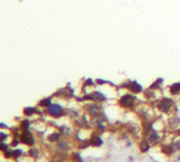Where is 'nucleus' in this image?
I'll return each instance as SVG.
<instances>
[{
  "label": "nucleus",
  "mask_w": 180,
  "mask_h": 162,
  "mask_svg": "<svg viewBox=\"0 0 180 162\" xmlns=\"http://www.w3.org/2000/svg\"><path fill=\"white\" fill-rule=\"evenodd\" d=\"M135 101H136V98L133 96V95L126 94V95H123V96L121 98L119 104L122 107H124V108H131V107L135 105Z\"/></svg>",
  "instance_id": "obj_1"
},
{
  "label": "nucleus",
  "mask_w": 180,
  "mask_h": 162,
  "mask_svg": "<svg viewBox=\"0 0 180 162\" xmlns=\"http://www.w3.org/2000/svg\"><path fill=\"white\" fill-rule=\"evenodd\" d=\"M47 113L52 117H60L63 114V110L60 105H57V104H51L50 107H47Z\"/></svg>",
  "instance_id": "obj_2"
},
{
  "label": "nucleus",
  "mask_w": 180,
  "mask_h": 162,
  "mask_svg": "<svg viewBox=\"0 0 180 162\" xmlns=\"http://www.w3.org/2000/svg\"><path fill=\"white\" fill-rule=\"evenodd\" d=\"M171 105H173V101L167 99V98H164L163 100H161L159 104H157V108L161 110V111H164V113H167L170 109H171Z\"/></svg>",
  "instance_id": "obj_3"
},
{
  "label": "nucleus",
  "mask_w": 180,
  "mask_h": 162,
  "mask_svg": "<svg viewBox=\"0 0 180 162\" xmlns=\"http://www.w3.org/2000/svg\"><path fill=\"white\" fill-rule=\"evenodd\" d=\"M21 142L24 145H33L34 143V139H33V136L29 132H24L22 133V136H21Z\"/></svg>",
  "instance_id": "obj_4"
},
{
  "label": "nucleus",
  "mask_w": 180,
  "mask_h": 162,
  "mask_svg": "<svg viewBox=\"0 0 180 162\" xmlns=\"http://www.w3.org/2000/svg\"><path fill=\"white\" fill-rule=\"evenodd\" d=\"M85 99H91V100H97V101H103V100H105V96H104L103 94L100 92H93L90 96H85Z\"/></svg>",
  "instance_id": "obj_5"
},
{
  "label": "nucleus",
  "mask_w": 180,
  "mask_h": 162,
  "mask_svg": "<svg viewBox=\"0 0 180 162\" xmlns=\"http://www.w3.org/2000/svg\"><path fill=\"white\" fill-rule=\"evenodd\" d=\"M128 88L133 91V92H141L142 91V88H141V85L137 82V81H133V82H131L128 85Z\"/></svg>",
  "instance_id": "obj_6"
},
{
  "label": "nucleus",
  "mask_w": 180,
  "mask_h": 162,
  "mask_svg": "<svg viewBox=\"0 0 180 162\" xmlns=\"http://www.w3.org/2000/svg\"><path fill=\"white\" fill-rule=\"evenodd\" d=\"M88 110H89V113L91 114V115H94V117H97L99 114V108H98V105H95V104H90V105L88 107Z\"/></svg>",
  "instance_id": "obj_7"
},
{
  "label": "nucleus",
  "mask_w": 180,
  "mask_h": 162,
  "mask_svg": "<svg viewBox=\"0 0 180 162\" xmlns=\"http://www.w3.org/2000/svg\"><path fill=\"white\" fill-rule=\"evenodd\" d=\"M148 141L151 142V143H157V142L160 141V137H159L157 133L150 132V134H148Z\"/></svg>",
  "instance_id": "obj_8"
},
{
  "label": "nucleus",
  "mask_w": 180,
  "mask_h": 162,
  "mask_svg": "<svg viewBox=\"0 0 180 162\" xmlns=\"http://www.w3.org/2000/svg\"><path fill=\"white\" fill-rule=\"evenodd\" d=\"M101 143H103V139L100 138V137H93L91 138V145L93 146H101Z\"/></svg>",
  "instance_id": "obj_9"
},
{
  "label": "nucleus",
  "mask_w": 180,
  "mask_h": 162,
  "mask_svg": "<svg viewBox=\"0 0 180 162\" xmlns=\"http://www.w3.org/2000/svg\"><path fill=\"white\" fill-rule=\"evenodd\" d=\"M171 94H179L180 92V84H174L171 88H170Z\"/></svg>",
  "instance_id": "obj_10"
},
{
  "label": "nucleus",
  "mask_w": 180,
  "mask_h": 162,
  "mask_svg": "<svg viewBox=\"0 0 180 162\" xmlns=\"http://www.w3.org/2000/svg\"><path fill=\"white\" fill-rule=\"evenodd\" d=\"M40 105L41 107H50L51 105V98H47V99H43L40 101Z\"/></svg>",
  "instance_id": "obj_11"
},
{
  "label": "nucleus",
  "mask_w": 180,
  "mask_h": 162,
  "mask_svg": "<svg viewBox=\"0 0 180 162\" xmlns=\"http://www.w3.org/2000/svg\"><path fill=\"white\" fill-rule=\"evenodd\" d=\"M48 139L51 142H56V141H59L60 139V133H52V134H50Z\"/></svg>",
  "instance_id": "obj_12"
},
{
  "label": "nucleus",
  "mask_w": 180,
  "mask_h": 162,
  "mask_svg": "<svg viewBox=\"0 0 180 162\" xmlns=\"http://www.w3.org/2000/svg\"><path fill=\"white\" fill-rule=\"evenodd\" d=\"M148 148H150L148 142H142V143H141V151L146 152V151H148Z\"/></svg>",
  "instance_id": "obj_13"
},
{
  "label": "nucleus",
  "mask_w": 180,
  "mask_h": 162,
  "mask_svg": "<svg viewBox=\"0 0 180 162\" xmlns=\"http://www.w3.org/2000/svg\"><path fill=\"white\" fill-rule=\"evenodd\" d=\"M34 111H36L34 108H24V114L25 115H32Z\"/></svg>",
  "instance_id": "obj_14"
},
{
  "label": "nucleus",
  "mask_w": 180,
  "mask_h": 162,
  "mask_svg": "<svg viewBox=\"0 0 180 162\" xmlns=\"http://www.w3.org/2000/svg\"><path fill=\"white\" fill-rule=\"evenodd\" d=\"M23 129H28V128H29V122H28V120H24V122H22V126H21Z\"/></svg>",
  "instance_id": "obj_15"
},
{
  "label": "nucleus",
  "mask_w": 180,
  "mask_h": 162,
  "mask_svg": "<svg viewBox=\"0 0 180 162\" xmlns=\"http://www.w3.org/2000/svg\"><path fill=\"white\" fill-rule=\"evenodd\" d=\"M163 151L166 152V155H171V153H173V151H174V148H173V147H171V148H170V147H164Z\"/></svg>",
  "instance_id": "obj_16"
},
{
  "label": "nucleus",
  "mask_w": 180,
  "mask_h": 162,
  "mask_svg": "<svg viewBox=\"0 0 180 162\" xmlns=\"http://www.w3.org/2000/svg\"><path fill=\"white\" fill-rule=\"evenodd\" d=\"M173 148H174V151L175 149H180V142H175V143L173 145Z\"/></svg>",
  "instance_id": "obj_17"
},
{
  "label": "nucleus",
  "mask_w": 180,
  "mask_h": 162,
  "mask_svg": "<svg viewBox=\"0 0 180 162\" xmlns=\"http://www.w3.org/2000/svg\"><path fill=\"white\" fill-rule=\"evenodd\" d=\"M21 153H22L21 151H15V152H13V156H14V157H18V156H19Z\"/></svg>",
  "instance_id": "obj_18"
},
{
  "label": "nucleus",
  "mask_w": 180,
  "mask_h": 162,
  "mask_svg": "<svg viewBox=\"0 0 180 162\" xmlns=\"http://www.w3.org/2000/svg\"><path fill=\"white\" fill-rule=\"evenodd\" d=\"M29 153H31V156H36V155H37V151H36V149H31Z\"/></svg>",
  "instance_id": "obj_19"
},
{
  "label": "nucleus",
  "mask_w": 180,
  "mask_h": 162,
  "mask_svg": "<svg viewBox=\"0 0 180 162\" xmlns=\"http://www.w3.org/2000/svg\"><path fill=\"white\" fill-rule=\"evenodd\" d=\"M2 148H3V151H6V148H8V146H6L5 143H2Z\"/></svg>",
  "instance_id": "obj_20"
},
{
  "label": "nucleus",
  "mask_w": 180,
  "mask_h": 162,
  "mask_svg": "<svg viewBox=\"0 0 180 162\" xmlns=\"http://www.w3.org/2000/svg\"><path fill=\"white\" fill-rule=\"evenodd\" d=\"M91 84H94V82H93V80H88L85 85H86V86H89V85H91Z\"/></svg>",
  "instance_id": "obj_21"
},
{
  "label": "nucleus",
  "mask_w": 180,
  "mask_h": 162,
  "mask_svg": "<svg viewBox=\"0 0 180 162\" xmlns=\"http://www.w3.org/2000/svg\"><path fill=\"white\" fill-rule=\"evenodd\" d=\"M97 81H98V84H104V82H105L104 80H97Z\"/></svg>",
  "instance_id": "obj_22"
},
{
  "label": "nucleus",
  "mask_w": 180,
  "mask_h": 162,
  "mask_svg": "<svg viewBox=\"0 0 180 162\" xmlns=\"http://www.w3.org/2000/svg\"><path fill=\"white\" fill-rule=\"evenodd\" d=\"M6 138V134H4V133H3V134H2V139H5Z\"/></svg>",
  "instance_id": "obj_23"
},
{
  "label": "nucleus",
  "mask_w": 180,
  "mask_h": 162,
  "mask_svg": "<svg viewBox=\"0 0 180 162\" xmlns=\"http://www.w3.org/2000/svg\"><path fill=\"white\" fill-rule=\"evenodd\" d=\"M179 134H180V129H179Z\"/></svg>",
  "instance_id": "obj_24"
}]
</instances>
